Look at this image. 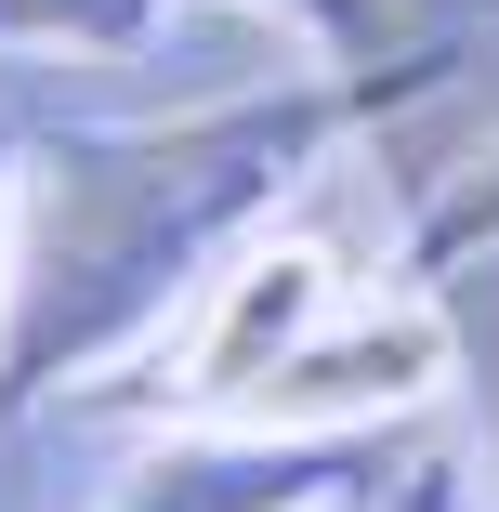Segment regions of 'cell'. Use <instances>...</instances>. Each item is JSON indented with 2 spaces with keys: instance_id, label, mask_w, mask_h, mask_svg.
<instances>
[{
  "instance_id": "cell-1",
  "label": "cell",
  "mask_w": 499,
  "mask_h": 512,
  "mask_svg": "<svg viewBox=\"0 0 499 512\" xmlns=\"http://www.w3.org/2000/svg\"><path fill=\"white\" fill-rule=\"evenodd\" d=\"M355 79H276L197 119L132 132H53L14 184V302H0V421L106 355L158 342L211 302V276L303 197V171L342 145Z\"/></svg>"
},
{
  "instance_id": "cell-2",
  "label": "cell",
  "mask_w": 499,
  "mask_h": 512,
  "mask_svg": "<svg viewBox=\"0 0 499 512\" xmlns=\"http://www.w3.org/2000/svg\"><path fill=\"white\" fill-rule=\"evenodd\" d=\"M342 316V263L316 250V237H250L224 276H211V302L184 316V342H171V407L184 421H250L263 407V381L303 355L316 329Z\"/></svg>"
},
{
  "instance_id": "cell-3",
  "label": "cell",
  "mask_w": 499,
  "mask_h": 512,
  "mask_svg": "<svg viewBox=\"0 0 499 512\" xmlns=\"http://www.w3.org/2000/svg\"><path fill=\"white\" fill-rule=\"evenodd\" d=\"M447 368H460V342H447V302H421V289H394V302H342V316H329L303 355H289V368L263 381L250 434H329V447H355L368 421L421 407Z\"/></svg>"
},
{
  "instance_id": "cell-4",
  "label": "cell",
  "mask_w": 499,
  "mask_h": 512,
  "mask_svg": "<svg viewBox=\"0 0 499 512\" xmlns=\"http://www.w3.org/2000/svg\"><path fill=\"white\" fill-rule=\"evenodd\" d=\"M355 486V447L329 434H250V421H197L158 460L119 473L106 512H329Z\"/></svg>"
},
{
  "instance_id": "cell-5",
  "label": "cell",
  "mask_w": 499,
  "mask_h": 512,
  "mask_svg": "<svg viewBox=\"0 0 499 512\" xmlns=\"http://www.w3.org/2000/svg\"><path fill=\"white\" fill-rule=\"evenodd\" d=\"M171 0H0V53H145Z\"/></svg>"
},
{
  "instance_id": "cell-6",
  "label": "cell",
  "mask_w": 499,
  "mask_h": 512,
  "mask_svg": "<svg viewBox=\"0 0 499 512\" xmlns=\"http://www.w3.org/2000/svg\"><path fill=\"white\" fill-rule=\"evenodd\" d=\"M237 14H276L289 40H316V66H368L381 27H394V0H237Z\"/></svg>"
},
{
  "instance_id": "cell-7",
  "label": "cell",
  "mask_w": 499,
  "mask_h": 512,
  "mask_svg": "<svg viewBox=\"0 0 499 512\" xmlns=\"http://www.w3.org/2000/svg\"><path fill=\"white\" fill-rule=\"evenodd\" d=\"M473 237H499V145L473 158V184H460V211L434 224V250H473Z\"/></svg>"
},
{
  "instance_id": "cell-8",
  "label": "cell",
  "mask_w": 499,
  "mask_h": 512,
  "mask_svg": "<svg viewBox=\"0 0 499 512\" xmlns=\"http://www.w3.org/2000/svg\"><path fill=\"white\" fill-rule=\"evenodd\" d=\"M14 184L27 171H14V145H0V302H14Z\"/></svg>"
}]
</instances>
